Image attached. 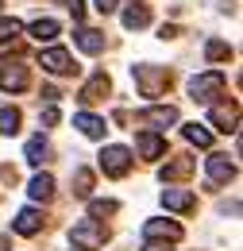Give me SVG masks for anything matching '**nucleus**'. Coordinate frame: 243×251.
I'll list each match as a JSON object with an SVG mask.
<instances>
[{"mask_svg": "<svg viewBox=\"0 0 243 251\" xmlns=\"http://www.w3.org/2000/svg\"><path fill=\"white\" fill-rule=\"evenodd\" d=\"M131 77H135V85H139L143 97H162L166 85H170V74L162 66H131Z\"/></svg>", "mask_w": 243, "mask_h": 251, "instance_id": "f257e3e1", "label": "nucleus"}, {"mask_svg": "<svg viewBox=\"0 0 243 251\" xmlns=\"http://www.w3.org/2000/svg\"><path fill=\"white\" fill-rule=\"evenodd\" d=\"M70 240H73V248H81V251H97V248H104V240H108V232H104V224L100 220H81V224H73L70 228Z\"/></svg>", "mask_w": 243, "mask_h": 251, "instance_id": "f03ea898", "label": "nucleus"}, {"mask_svg": "<svg viewBox=\"0 0 243 251\" xmlns=\"http://www.w3.org/2000/svg\"><path fill=\"white\" fill-rule=\"evenodd\" d=\"M224 85H228V77H224L220 70H209V74H197V77L189 81V97H193V100H213Z\"/></svg>", "mask_w": 243, "mask_h": 251, "instance_id": "7ed1b4c3", "label": "nucleus"}, {"mask_svg": "<svg viewBox=\"0 0 243 251\" xmlns=\"http://www.w3.org/2000/svg\"><path fill=\"white\" fill-rule=\"evenodd\" d=\"M39 66H43L47 74H58V77H66V74H77L73 54H70V50H62V47H47V50L39 54Z\"/></svg>", "mask_w": 243, "mask_h": 251, "instance_id": "20e7f679", "label": "nucleus"}, {"mask_svg": "<svg viewBox=\"0 0 243 251\" xmlns=\"http://www.w3.org/2000/svg\"><path fill=\"white\" fill-rule=\"evenodd\" d=\"M100 170H104L108 178H123V174L131 170V151H127V147H104V151H100Z\"/></svg>", "mask_w": 243, "mask_h": 251, "instance_id": "39448f33", "label": "nucleus"}, {"mask_svg": "<svg viewBox=\"0 0 243 251\" xmlns=\"http://www.w3.org/2000/svg\"><path fill=\"white\" fill-rule=\"evenodd\" d=\"M135 120L154 127V131H166L170 124H178V108H174V104H154V108H143Z\"/></svg>", "mask_w": 243, "mask_h": 251, "instance_id": "423d86ee", "label": "nucleus"}, {"mask_svg": "<svg viewBox=\"0 0 243 251\" xmlns=\"http://www.w3.org/2000/svg\"><path fill=\"white\" fill-rule=\"evenodd\" d=\"M143 236H147V240H166V244H178L185 232H182V224H178V220H147V224H143Z\"/></svg>", "mask_w": 243, "mask_h": 251, "instance_id": "0eeeda50", "label": "nucleus"}, {"mask_svg": "<svg viewBox=\"0 0 243 251\" xmlns=\"http://www.w3.org/2000/svg\"><path fill=\"white\" fill-rule=\"evenodd\" d=\"M209 178H213L216 186H228V182H236V162L228 155H209Z\"/></svg>", "mask_w": 243, "mask_h": 251, "instance_id": "6e6552de", "label": "nucleus"}, {"mask_svg": "<svg viewBox=\"0 0 243 251\" xmlns=\"http://www.w3.org/2000/svg\"><path fill=\"white\" fill-rule=\"evenodd\" d=\"M213 124L220 131H240V104L228 100V104H216L213 108Z\"/></svg>", "mask_w": 243, "mask_h": 251, "instance_id": "1a4fd4ad", "label": "nucleus"}, {"mask_svg": "<svg viewBox=\"0 0 243 251\" xmlns=\"http://www.w3.org/2000/svg\"><path fill=\"white\" fill-rule=\"evenodd\" d=\"M0 89H4V93L27 89V70H24V66H0Z\"/></svg>", "mask_w": 243, "mask_h": 251, "instance_id": "9d476101", "label": "nucleus"}, {"mask_svg": "<svg viewBox=\"0 0 243 251\" xmlns=\"http://www.w3.org/2000/svg\"><path fill=\"white\" fill-rule=\"evenodd\" d=\"M12 228H16L20 236H35V232H43V213H39V209H24V213H16Z\"/></svg>", "mask_w": 243, "mask_h": 251, "instance_id": "9b49d317", "label": "nucleus"}, {"mask_svg": "<svg viewBox=\"0 0 243 251\" xmlns=\"http://www.w3.org/2000/svg\"><path fill=\"white\" fill-rule=\"evenodd\" d=\"M162 205L174 209V213H189V209L197 205V197H193L189 189H162Z\"/></svg>", "mask_w": 243, "mask_h": 251, "instance_id": "f8f14e48", "label": "nucleus"}, {"mask_svg": "<svg viewBox=\"0 0 243 251\" xmlns=\"http://www.w3.org/2000/svg\"><path fill=\"white\" fill-rule=\"evenodd\" d=\"M73 127H81V135H89V139H104V131H108V124L100 116H93V112H77Z\"/></svg>", "mask_w": 243, "mask_h": 251, "instance_id": "ddd939ff", "label": "nucleus"}, {"mask_svg": "<svg viewBox=\"0 0 243 251\" xmlns=\"http://www.w3.org/2000/svg\"><path fill=\"white\" fill-rule=\"evenodd\" d=\"M193 166H197V162H193L189 155H178L174 162H166V166H162V182H182V178L193 174Z\"/></svg>", "mask_w": 243, "mask_h": 251, "instance_id": "4468645a", "label": "nucleus"}, {"mask_svg": "<svg viewBox=\"0 0 243 251\" xmlns=\"http://www.w3.org/2000/svg\"><path fill=\"white\" fill-rule=\"evenodd\" d=\"M104 93H108V74L97 70V74L89 77V85L81 89V100H85V104H97V100H104Z\"/></svg>", "mask_w": 243, "mask_h": 251, "instance_id": "2eb2a0df", "label": "nucleus"}, {"mask_svg": "<svg viewBox=\"0 0 243 251\" xmlns=\"http://www.w3.org/2000/svg\"><path fill=\"white\" fill-rule=\"evenodd\" d=\"M139 155L147 158V162L162 158V155H166V139H162V135H154V131H143V135H139Z\"/></svg>", "mask_w": 243, "mask_h": 251, "instance_id": "dca6fc26", "label": "nucleus"}, {"mask_svg": "<svg viewBox=\"0 0 243 251\" xmlns=\"http://www.w3.org/2000/svg\"><path fill=\"white\" fill-rule=\"evenodd\" d=\"M73 43H77L85 54H100V50H104V35L93 31V27H81V31L73 35Z\"/></svg>", "mask_w": 243, "mask_h": 251, "instance_id": "f3484780", "label": "nucleus"}, {"mask_svg": "<svg viewBox=\"0 0 243 251\" xmlns=\"http://www.w3.org/2000/svg\"><path fill=\"white\" fill-rule=\"evenodd\" d=\"M27 193L35 197V201H50V197H54V178H50V174H35L31 186H27Z\"/></svg>", "mask_w": 243, "mask_h": 251, "instance_id": "a211bd4d", "label": "nucleus"}, {"mask_svg": "<svg viewBox=\"0 0 243 251\" xmlns=\"http://www.w3.org/2000/svg\"><path fill=\"white\" fill-rule=\"evenodd\" d=\"M24 155H27V162H31V166H43V162L50 158V147H47V139H43V135H35V139H27Z\"/></svg>", "mask_w": 243, "mask_h": 251, "instance_id": "6ab92c4d", "label": "nucleus"}, {"mask_svg": "<svg viewBox=\"0 0 243 251\" xmlns=\"http://www.w3.org/2000/svg\"><path fill=\"white\" fill-rule=\"evenodd\" d=\"M27 31H31V39H35V43H50L62 27H58V20H35Z\"/></svg>", "mask_w": 243, "mask_h": 251, "instance_id": "aec40b11", "label": "nucleus"}, {"mask_svg": "<svg viewBox=\"0 0 243 251\" xmlns=\"http://www.w3.org/2000/svg\"><path fill=\"white\" fill-rule=\"evenodd\" d=\"M147 24H151V12H147L143 4H131V8L123 12V27H127V31H135V27H147Z\"/></svg>", "mask_w": 243, "mask_h": 251, "instance_id": "412c9836", "label": "nucleus"}, {"mask_svg": "<svg viewBox=\"0 0 243 251\" xmlns=\"http://www.w3.org/2000/svg\"><path fill=\"white\" fill-rule=\"evenodd\" d=\"M182 135L189 139V143H197V147H213V131H209L205 124H185Z\"/></svg>", "mask_w": 243, "mask_h": 251, "instance_id": "4be33fe9", "label": "nucleus"}, {"mask_svg": "<svg viewBox=\"0 0 243 251\" xmlns=\"http://www.w3.org/2000/svg\"><path fill=\"white\" fill-rule=\"evenodd\" d=\"M20 108H0V135H16L20 131Z\"/></svg>", "mask_w": 243, "mask_h": 251, "instance_id": "5701e85b", "label": "nucleus"}, {"mask_svg": "<svg viewBox=\"0 0 243 251\" xmlns=\"http://www.w3.org/2000/svg\"><path fill=\"white\" fill-rule=\"evenodd\" d=\"M205 58H209V62H228V58H232V47H228V43H220V39H209Z\"/></svg>", "mask_w": 243, "mask_h": 251, "instance_id": "b1692460", "label": "nucleus"}, {"mask_svg": "<svg viewBox=\"0 0 243 251\" xmlns=\"http://www.w3.org/2000/svg\"><path fill=\"white\" fill-rule=\"evenodd\" d=\"M89 189H93V170L81 166V170L73 174V193H77V197H89Z\"/></svg>", "mask_w": 243, "mask_h": 251, "instance_id": "393cba45", "label": "nucleus"}, {"mask_svg": "<svg viewBox=\"0 0 243 251\" xmlns=\"http://www.w3.org/2000/svg\"><path fill=\"white\" fill-rule=\"evenodd\" d=\"M116 209H120L116 201H89V217H93V220H100V217H112Z\"/></svg>", "mask_w": 243, "mask_h": 251, "instance_id": "a878e982", "label": "nucleus"}, {"mask_svg": "<svg viewBox=\"0 0 243 251\" xmlns=\"http://www.w3.org/2000/svg\"><path fill=\"white\" fill-rule=\"evenodd\" d=\"M16 35H20V20L0 16V43H8V39H16Z\"/></svg>", "mask_w": 243, "mask_h": 251, "instance_id": "bb28decb", "label": "nucleus"}, {"mask_svg": "<svg viewBox=\"0 0 243 251\" xmlns=\"http://www.w3.org/2000/svg\"><path fill=\"white\" fill-rule=\"evenodd\" d=\"M43 124H58V104H54V100L43 108Z\"/></svg>", "mask_w": 243, "mask_h": 251, "instance_id": "cd10ccee", "label": "nucleus"}, {"mask_svg": "<svg viewBox=\"0 0 243 251\" xmlns=\"http://www.w3.org/2000/svg\"><path fill=\"white\" fill-rule=\"evenodd\" d=\"M116 4H120V0H97V12L108 16V12H116Z\"/></svg>", "mask_w": 243, "mask_h": 251, "instance_id": "c85d7f7f", "label": "nucleus"}, {"mask_svg": "<svg viewBox=\"0 0 243 251\" xmlns=\"http://www.w3.org/2000/svg\"><path fill=\"white\" fill-rule=\"evenodd\" d=\"M66 4H70V12H73V20H81V16H85V4H81V0H66Z\"/></svg>", "mask_w": 243, "mask_h": 251, "instance_id": "c756f323", "label": "nucleus"}, {"mask_svg": "<svg viewBox=\"0 0 243 251\" xmlns=\"http://www.w3.org/2000/svg\"><path fill=\"white\" fill-rule=\"evenodd\" d=\"M143 251H170V244H158V240H147V248Z\"/></svg>", "mask_w": 243, "mask_h": 251, "instance_id": "7c9ffc66", "label": "nucleus"}, {"mask_svg": "<svg viewBox=\"0 0 243 251\" xmlns=\"http://www.w3.org/2000/svg\"><path fill=\"white\" fill-rule=\"evenodd\" d=\"M0 251H8V240H4V236H0Z\"/></svg>", "mask_w": 243, "mask_h": 251, "instance_id": "2f4dec72", "label": "nucleus"}, {"mask_svg": "<svg viewBox=\"0 0 243 251\" xmlns=\"http://www.w3.org/2000/svg\"><path fill=\"white\" fill-rule=\"evenodd\" d=\"M0 8H4V0H0Z\"/></svg>", "mask_w": 243, "mask_h": 251, "instance_id": "473e14b6", "label": "nucleus"}]
</instances>
